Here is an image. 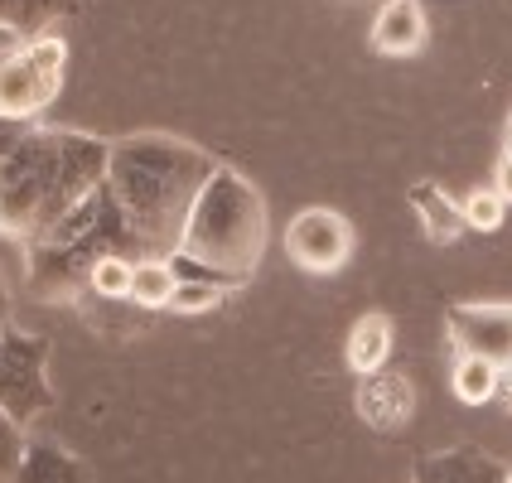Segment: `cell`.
Returning <instances> with one entry per match:
<instances>
[{"mask_svg":"<svg viewBox=\"0 0 512 483\" xmlns=\"http://www.w3.org/2000/svg\"><path fill=\"white\" fill-rule=\"evenodd\" d=\"M112 145L83 131H29L10 160H0V232L39 242L58 218L102 189Z\"/></svg>","mask_w":512,"mask_h":483,"instance_id":"7a4b0ae2","label":"cell"},{"mask_svg":"<svg viewBox=\"0 0 512 483\" xmlns=\"http://www.w3.org/2000/svg\"><path fill=\"white\" fill-rule=\"evenodd\" d=\"M455 358H484L498 372L512 368V305H455L450 310Z\"/></svg>","mask_w":512,"mask_h":483,"instance_id":"8992f818","label":"cell"},{"mask_svg":"<svg viewBox=\"0 0 512 483\" xmlns=\"http://www.w3.org/2000/svg\"><path fill=\"white\" fill-rule=\"evenodd\" d=\"M503 401H508V406H512V382H508V392H503Z\"/></svg>","mask_w":512,"mask_h":483,"instance_id":"cb8c5ba5","label":"cell"},{"mask_svg":"<svg viewBox=\"0 0 512 483\" xmlns=\"http://www.w3.org/2000/svg\"><path fill=\"white\" fill-rule=\"evenodd\" d=\"M372 44L382 54H416L426 44V10H421V0H387L377 10Z\"/></svg>","mask_w":512,"mask_h":483,"instance_id":"30bf717a","label":"cell"},{"mask_svg":"<svg viewBox=\"0 0 512 483\" xmlns=\"http://www.w3.org/2000/svg\"><path fill=\"white\" fill-rule=\"evenodd\" d=\"M29 136L25 121H10V116H0V160H10L15 155V145Z\"/></svg>","mask_w":512,"mask_h":483,"instance_id":"44dd1931","label":"cell"},{"mask_svg":"<svg viewBox=\"0 0 512 483\" xmlns=\"http://www.w3.org/2000/svg\"><path fill=\"white\" fill-rule=\"evenodd\" d=\"M450 387H455V397L464 406H484L488 397H498V387H503V372L484 363V358H455V377H450Z\"/></svg>","mask_w":512,"mask_h":483,"instance_id":"9a60e30c","label":"cell"},{"mask_svg":"<svg viewBox=\"0 0 512 483\" xmlns=\"http://www.w3.org/2000/svg\"><path fill=\"white\" fill-rule=\"evenodd\" d=\"M508 136H512V121H508Z\"/></svg>","mask_w":512,"mask_h":483,"instance_id":"4316f807","label":"cell"},{"mask_svg":"<svg viewBox=\"0 0 512 483\" xmlns=\"http://www.w3.org/2000/svg\"><path fill=\"white\" fill-rule=\"evenodd\" d=\"M174 290H179V281H174L170 261H141L136 266V285H131V300L136 305H145V310H160V305H170Z\"/></svg>","mask_w":512,"mask_h":483,"instance_id":"2e32d148","label":"cell"},{"mask_svg":"<svg viewBox=\"0 0 512 483\" xmlns=\"http://www.w3.org/2000/svg\"><path fill=\"white\" fill-rule=\"evenodd\" d=\"M15 483H87V469L58 440H29Z\"/></svg>","mask_w":512,"mask_h":483,"instance_id":"8fae6325","label":"cell"},{"mask_svg":"<svg viewBox=\"0 0 512 483\" xmlns=\"http://www.w3.org/2000/svg\"><path fill=\"white\" fill-rule=\"evenodd\" d=\"M411 406H416V392H411V382H406L401 372L377 368V372H368L363 387H358V411H363V421H372V426H382V430L401 426V421L411 416Z\"/></svg>","mask_w":512,"mask_h":483,"instance_id":"ba28073f","label":"cell"},{"mask_svg":"<svg viewBox=\"0 0 512 483\" xmlns=\"http://www.w3.org/2000/svg\"><path fill=\"white\" fill-rule=\"evenodd\" d=\"M49 102H54V92L39 83V73L29 68L25 54H15V58L0 63V116L29 121L34 112H44Z\"/></svg>","mask_w":512,"mask_h":483,"instance_id":"9c48e42d","label":"cell"},{"mask_svg":"<svg viewBox=\"0 0 512 483\" xmlns=\"http://www.w3.org/2000/svg\"><path fill=\"white\" fill-rule=\"evenodd\" d=\"M25 58H29V68L39 73V83L58 97V87H63V58H68L63 39H54V34H39V39H29V44H25Z\"/></svg>","mask_w":512,"mask_h":483,"instance_id":"ac0fdd59","label":"cell"},{"mask_svg":"<svg viewBox=\"0 0 512 483\" xmlns=\"http://www.w3.org/2000/svg\"><path fill=\"white\" fill-rule=\"evenodd\" d=\"M63 10H68V0H0V25L25 39H39Z\"/></svg>","mask_w":512,"mask_h":483,"instance_id":"5bb4252c","label":"cell"},{"mask_svg":"<svg viewBox=\"0 0 512 483\" xmlns=\"http://www.w3.org/2000/svg\"><path fill=\"white\" fill-rule=\"evenodd\" d=\"M223 300V285H213V281H179V290H174V300H170V310L179 314H203V310H213Z\"/></svg>","mask_w":512,"mask_h":483,"instance_id":"d6986e66","label":"cell"},{"mask_svg":"<svg viewBox=\"0 0 512 483\" xmlns=\"http://www.w3.org/2000/svg\"><path fill=\"white\" fill-rule=\"evenodd\" d=\"M49 406H54L49 343L25 334V329H5V339H0V411L25 430Z\"/></svg>","mask_w":512,"mask_h":483,"instance_id":"5b68a950","label":"cell"},{"mask_svg":"<svg viewBox=\"0 0 512 483\" xmlns=\"http://www.w3.org/2000/svg\"><path fill=\"white\" fill-rule=\"evenodd\" d=\"M411 203L421 208V223H426L430 242H455L459 232L469 228V223H464V208H459L450 194H440L435 184H421V189L411 194Z\"/></svg>","mask_w":512,"mask_h":483,"instance_id":"4fadbf2b","label":"cell"},{"mask_svg":"<svg viewBox=\"0 0 512 483\" xmlns=\"http://www.w3.org/2000/svg\"><path fill=\"white\" fill-rule=\"evenodd\" d=\"M503 377H508V382H512V368H508V372H503Z\"/></svg>","mask_w":512,"mask_h":483,"instance_id":"484cf974","label":"cell"},{"mask_svg":"<svg viewBox=\"0 0 512 483\" xmlns=\"http://www.w3.org/2000/svg\"><path fill=\"white\" fill-rule=\"evenodd\" d=\"M503 483H512V474H508V479H503Z\"/></svg>","mask_w":512,"mask_h":483,"instance_id":"83f0119b","label":"cell"},{"mask_svg":"<svg viewBox=\"0 0 512 483\" xmlns=\"http://www.w3.org/2000/svg\"><path fill=\"white\" fill-rule=\"evenodd\" d=\"M5 329H10V300H5V285H0V339H5Z\"/></svg>","mask_w":512,"mask_h":483,"instance_id":"603a6c76","label":"cell"},{"mask_svg":"<svg viewBox=\"0 0 512 483\" xmlns=\"http://www.w3.org/2000/svg\"><path fill=\"white\" fill-rule=\"evenodd\" d=\"M459 208H464V223H469V228H479V232L503 228V199H498V194H488V189L469 194Z\"/></svg>","mask_w":512,"mask_h":483,"instance_id":"ffe728a7","label":"cell"},{"mask_svg":"<svg viewBox=\"0 0 512 483\" xmlns=\"http://www.w3.org/2000/svg\"><path fill=\"white\" fill-rule=\"evenodd\" d=\"M126 247H141V242L126 228L121 208L102 184L68 218H58L39 242H29V290L39 300H63L92 276L102 256H121Z\"/></svg>","mask_w":512,"mask_h":483,"instance_id":"277c9868","label":"cell"},{"mask_svg":"<svg viewBox=\"0 0 512 483\" xmlns=\"http://www.w3.org/2000/svg\"><path fill=\"white\" fill-rule=\"evenodd\" d=\"M92 295H102V300H131V285H136V261L131 256H102L97 266H92Z\"/></svg>","mask_w":512,"mask_h":483,"instance_id":"e0dca14e","label":"cell"},{"mask_svg":"<svg viewBox=\"0 0 512 483\" xmlns=\"http://www.w3.org/2000/svg\"><path fill=\"white\" fill-rule=\"evenodd\" d=\"M213 170L218 165L194 145L170 141V136H131V141L112 145L102 184L121 208L126 228L136 232L141 252H160L165 261L179 252L194 199L203 194Z\"/></svg>","mask_w":512,"mask_h":483,"instance_id":"6da1fadb","label":"cell"},{"mask_svg":"<svg viewBox=\"0 0 512 483\" xmlns=\"http://www.w3.org/2000/svg\"><path fill=\"white\" fill-rule=\"evenodd\" d=\"M387 353H392V319L387 314H363L348 334V368L358 377L387 368Z\"/></svg>","mask_w":512,"mask_h":483,"instance_id":"7c38bea8","label":"cell"},{"mask_svg":"<svg viewBox=\"0 0 512 483\" xmlns=\"http://www.w3.org/2000/svg\"><path fill=\"white\" fill-rule=\"evenodd\" d=\"M493 194H498L503 203H512V160H503V165H498V189H493Z\"/></svg>","mask_w":512,"mask_h":483,"instance_id":"7402d4cb","label":"cell"},{"mask_svg":"<svg viewBox=\"0 0 512 483\" xmlns=\"http://www.w3.org/2000/svg\"><path fill=\"white\" fill-rule=\"evenodd\" d=\"M503 160H512V136H508V155H503Z\"/></svg>","mask_w":512,"mask_h":483,"instance_id":"d4e9b609","label":"cell"},{"mask_svg":"<svg viewBox=\"0 0 512 483\" xmlns=\"http://www.w3.org/2000/svg\"><path fill=\"white\" fill-rule=\"evenodd\" d=\"M285 247H290V261L305 266L314 276L324 271H339L348 252H353V228L343 223V213L334 208H305L290 232H285Z\"/></svg>","mask_w":512,"mask_h":483,"instance_id":"52a82bcc","label":"cell"},{"mask_svg":"<svg viewBox=\"0 0 512 483\" xmlns=\"http://www.w3.org/2000/svg\"><path fill=\"white\" fill-rule=\"evenodd\" d=\"M179 252L228 285L247 281L266 252V203L237 170H213L194 199Z\"/></svg>","mask_w":512,"mask_h":483,"instance_id":"3957f363","label":"cell"}]
</instances>
